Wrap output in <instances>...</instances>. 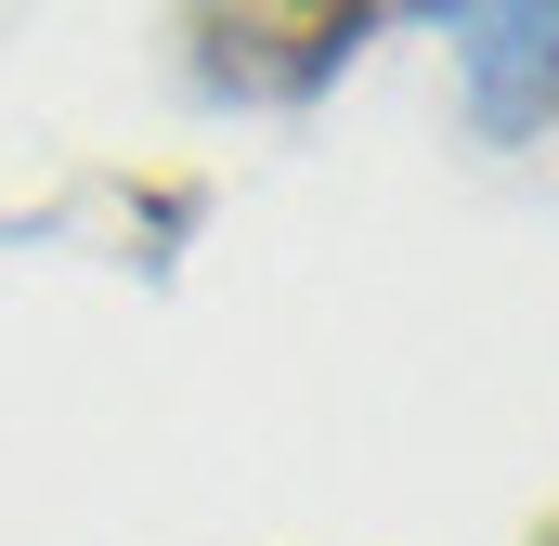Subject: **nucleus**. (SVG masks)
Here are the masks:
<instances>
[{
    "label": "nucleus",
    "mask_w": 559,
    "mask_h": 546,
    "mask_svg": "<svg viewBox=\"0 0 559 546\" xmlns=\"http://www.w3.org/2000/svg\"><path fill=\"white\" fill-rule=\"evenodd\" d=\"M365 39H378V13H195V79L209 92H274V105H299Z\"/></svg>",
    "instance_id": "obj_1"
},
{
    "label": "nucleus",
    "mask_w": 559,
    "mask_h": 546,
    "mask_svg": "<svg viewBox=\"0 0 559 546\" xmlns=\"http://www.w3.org/2000/svg\"><path fill=\"white\" fill-rule=\"evenodd\" d=\"M534 546H559V521H547V534H534Z\"/></svg>",
    "instance_id": "obj_3"
},
{
    "label": "nucleus",
    "mask_w": 559,
    "mask_h": 546,
    "mask_svg": "<svg viewBox=\"0 0 559 546\" xmlns=\"http://www.w3.org/2000/svg\"><path fill=\"white\" fill-rule=\"evenodd\" d=\"M455 39H468V66H481L495 131H521V79H534V66H547V92H559V13H455Z\"/></svg>",
    "instance_id": "obj_2"
}]
</instances>
